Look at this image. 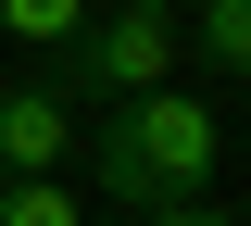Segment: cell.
Instances as JSON below:
<instances>
[{
  "mask_svg": "<svg viewBox=\"0 0 251 226\" xmlns=\"http://www.w3.org/2000/svg\"><path fill=\"white\" fill-rule=\"evenodd\" d=\"M75 100L50 88V75H13V88H0V176H63V163H75Z\"/></svg>",
  "mask_w": 251,
  "mask_h": 226,
  "instance_id": "cell-3",
  "label": "cell"
},
{
  "mask_svg": "<svg viewBox=\"0 0 251 226\" xmlns=\"http://www.w3.org/2000/svg\"><path fill=\"white\" fill-rule=\"evenodd\" d=\"M88 13H100V0H0V38H13V50H63Z\"/></svg>",
  "mask_w": 251,
  "mask_h": 226,
  "instance_id": "cell-5",
  "label": "cell"
},
{
  "mask_svg": "<svg viewBox=\"0 0 251 226\" xmlns=\"http://www.w3.org/2000/svg\"><path fill=\"white\" fill-rule=\"evenodd\" d=\"M138 226H239L226 201H163V214H138Z\"/></svg>",
  "mask_w": 251,
  "mask_h": 226,
  "instance_id": "cell-7",
  "label": "cell"
},
{
  "mask_svg": "<svg viewBox=\"0 0 251 226\" xmlns=\"http://www.w3.org/2000/svg\"><path fill=\"white\" fill-rule=\"evenodd\" d=\"M176 50L214 75H251V0H176Z\"/></svg>",
  "mask_w": 251,
  "mask_h": 226,
  "instance_id": "cell-4",
  "label": "cell"
},
{
  "mask_svg": "<svg viewBox=\"0 0 251 226\" xmlns=\"http://www.w3.org/2000/svg\"><path fill=\"white\" fill-rule=\"evenodd\" d=\"M50 63H63L50 75L63 100H151V88H176V63H188L176 50V0H113V13H88L63 38Z\"/></svg>",
  "mask_w": 251,
  "mask_h": 226,
  "instance_id": "cell-2",
  "label": "cell"
},
{
  "mask_svg": "<svg viewBox=\"0 0 251 226\" xmlns=\"http://www.w3.org/2000/svg\"><path fill=\"white\" fill-rule=\"evenodd\" d=\"M0 226H88V201L63 176H0Z\"/></svg>",
  "mask_w": 251,
  "mask_h": 226,
  "instance_id": "cell-6",
  "label": "cell"
},
{
  "mask_svg": "<svg viewBox=\"0 0 251 226\" xmlns=\"http://www.w3.org/2000/svg\"><path fill=\"white\" fill-rule=\"evenodd\" d=\"M100 176V201H138V214H163V201H214L226 176V126H214V100H188V88H151V100H100V126L75 138Z\"/></svg>",
  "mask_w": 251,
  "mask_h": 226,
  "instance_id": "cell-1",
  "label": "cell"
}]
</instances>
